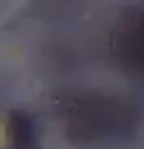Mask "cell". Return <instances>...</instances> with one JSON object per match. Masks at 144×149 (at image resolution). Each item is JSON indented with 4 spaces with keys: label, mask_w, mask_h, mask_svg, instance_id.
Masks as SVG:
<instances>
[{
    "label": "cell",
    "mask_w": 144,
    "mask_h": 149,
    "mask_svg": "<svg viewBox=\"0 0 144 149\" xmlns=\"http://www.w3.org/2000/svg\"><path fill=\"white\" fill-rule=\"evenodd\" d=\"M10 135L12 149H36V134L34 122L24 112H12L10 118Z\"/></svg>",
    "instance_id": "1"
}]
</instances>
